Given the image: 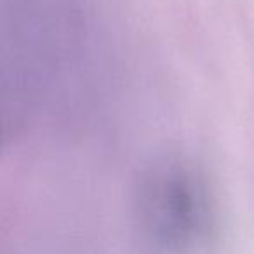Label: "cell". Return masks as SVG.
Instances as JSON below:
<instances>
[{
    "instance_id": "1",
    "label": "cell",
    "mask_w": 254,
    "mask_h": 254,
    "mask_svg": "<svg viewBox=\"0 0 254 254\" xmlns=\"http://www.w3.org/2000/svg\"><path fill=\"white\" fill-rule=\"evenodd\" d=\"M138 214L157 254H200L214 232V207L204 176L183 160H162L146 171Z\"/></svg>"
}]
</instances>
